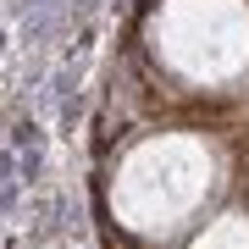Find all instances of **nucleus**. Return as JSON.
Instances as JSON below:
<instances>
[{
    "instance_id": "f257e3e1",
    "label": "nucleus",
    "mask_w": 249,
    "mask_h": 249,
    "mask_svg": "<svg viewBox=\"0 0 249 249\" xmlns=\"http://www.w3.org/2000/svg\"><path fill=\"white\" fill-rule=\"evenodd\" d=\"M106 249H249V0H144L94 122Z\"/></svg>"
}]
</instances>
